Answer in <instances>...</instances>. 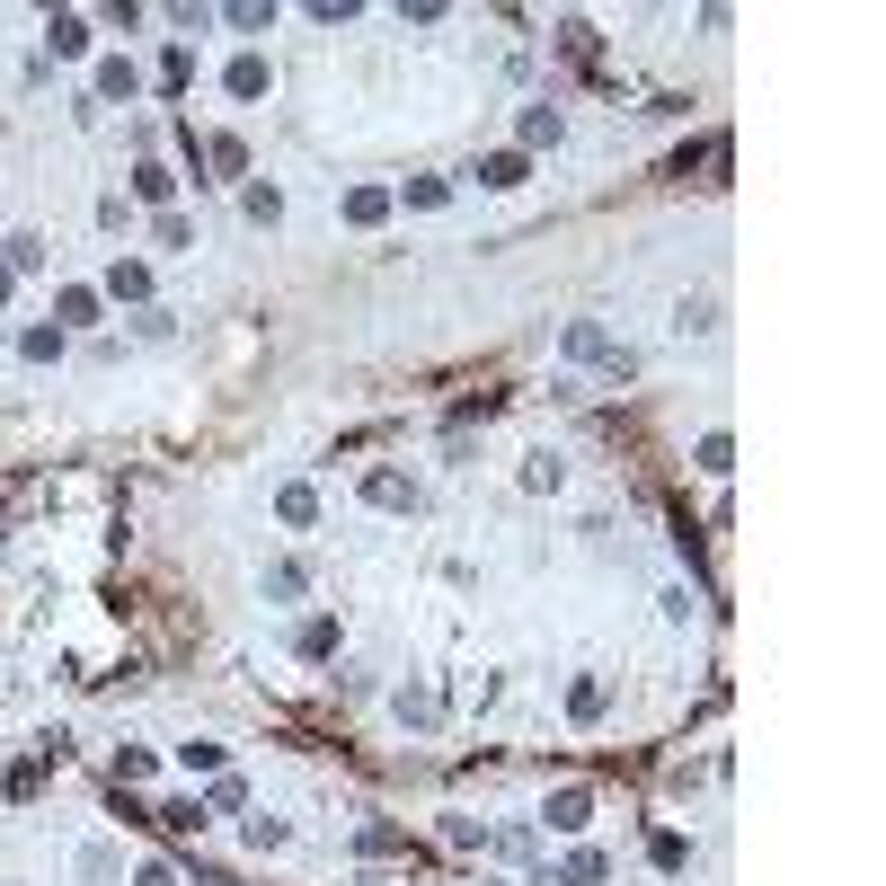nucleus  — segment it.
Listing matches in <instances>:
<instances>
[{
	"instance_id": "f257e3e1",
	"label": "nucleus",
	"mask_w": 886,
	"mask_h": 886,
	"mask_svg": "<svg viewBox=\"0 0 886 886\" xmlns=\"http://www.w3.org/2000/svg\"><path fill=\"white\" fill-rule=\"evenodd\" d=\"M364 488H373V506H408V479H399V470H373Z\"/></svg>"
},
{
	"instance_id": "7ed1b4c3",
	"label": "nucleus",
	"mask_w": 886,
	"mask_h": 886,
	"mask_svg": "<svg viewBox=\"0 0 886 886\" xmlns=\"http://www.w3.org/2000/svg\"><path fill=\"white\" fill-rule=\"evenodd\" d=\"M231 89H240V98H257V89H266V63H257V54H249V63H231Z\"/></svg>"
},
{
	"instance_id": "f03ea898",
	"label": "nucleus",
	"mask_w": 886,
	"mask_h": 886,
	"mask_svg": "<svg viewBox=\"0 0 886 886\" xmlns=\"http://www.w3.org/2000/svg\"><path fill=\"white\" fill-rule=\"evenodd\" d=\"M550 824H559V833H576V824H585V789H568V798H550Z\"/></svg>"
}]
</instances>
